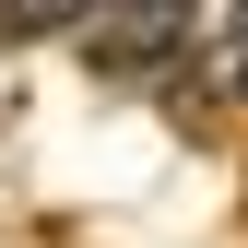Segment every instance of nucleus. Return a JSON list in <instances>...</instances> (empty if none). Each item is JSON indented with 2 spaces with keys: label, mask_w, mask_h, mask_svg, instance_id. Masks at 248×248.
<instances>
[{
  "label": "nucleus",
  "mask_w": 248,
  "mask_h": 248,
  "mask_svg": "<svg viewBox=\"0 0 248 248\" xmlns=\"http://www.w3.org/2000/svg\"><path fill=\"white\" fill-rule=\"evenodd\" d=\"M83 47H95V71H154L189 47V0H95Z\"/></svg>",
  "instance_id": "f257e3e1"
},
{
  "label": "nucleus",
  "mask_w": 248,
  "mask_h": 248,
  "mask_svg": "<svg viewBox=\"0 0 248 248\" xmlns=\"http://www.w3.org/2000/svg\"><path fill=\"white\" fill-rule=\"evenodd\" d=\"M95 0H0V36H83Z\"/></svg>",
  "instance_id": "f03ea898"
},
{
  "label": "nucleus",
  "mask_w": 248,
  "mask_h": 248,
  "mask_svg": "<svg viewBox=\"0 0 248 248\" xmlns=\"http://www.w3.org/2000/svg\"><path fill=\"white\" fill-rule=\"evenodd\" d=\"M225 59H236V71H225V83H248V0H236V36H225Z\"/></svg>",
  "instance_id": "7ed1b4c3"
}]
</instances>
